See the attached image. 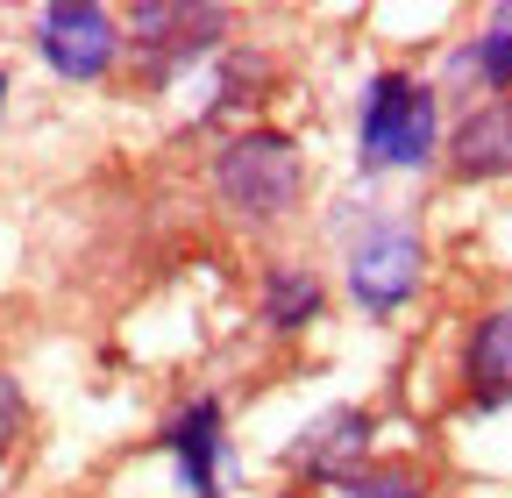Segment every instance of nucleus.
<instances>
[{"label": "nucleus", "instance_id": "f257e3e1", "mask_svg": "<svg viewBox=\"0 0 512 498\" xmlns=\"http://www.w3.org/2000/svg\"><path fill=\"white\" fill-rule=\"evenodd\" d=\"M306 185H313L306 143L292 129H278V121H235L207 150V200L249 235L285 228L306 207Z\"/></svg>", "mask_w": 512, "mask_h": 498}, {"label": "nucleus", "instance_id": "f03ea898", "mask_svg": "<svg viewBox=\"0 0 512 498\" xmlns=\"http://www.w3.org/2000/svg\"><path fill=\"white\" fill-rule=\"evenodd\" d=\"M349 207L356 214L335 221V235H342V292H349V306L363 321H399L427 292V264H434L427 228L406 207H363V200H349Z\"/></svg>", "mask_w": 512, "mask_h": 498}, {"label": "nucleus", "instance_id": "7ed1b4c3", "mask_svg": "<svg viewBox=\"0 0 512 498\" xmlns=\"http://www.w3.org/2000/svg\"><path fill=\"white\" fill-rule=\"evenodd\" d=\"M441 86L427 72L384 65L356 93V171L363 178H420L441 164Z\"/></svg>", "mask_w": 512, "mask_h": 498}, {"label": "nucleus", "instance_id": "20e7f679", "mask_svg": "<svg viewBox=\"0 0 512 498\" xmlns=\"http://www.w3.org/2000/svg\"><path fill=\"white\" fill-rule=\"evenodd\" d=\"M235 8H214V0H136L121 8V36H128V79L143 93H171L178 79L207 72L214 57L235 43Z\"/></svg>", "mask_w": 512, "mask_h": 498}, {"label": "nucleus", "instance_id": "39448f33", "mask_svg": "<svg viewBox=\"0 0 512 498\" xmlns=\"http://www.w3.org/2000/svg\"><path fill=\"white\" fill-rule=\"evenodd\" d=\"M29 43L43 57V72L64 86H100L128 65V36L121 15L100 8V0H50V8L29 22Z\"/></svg>", "mask_w": 512, "mask_h": 498}, {"label": "nucleus", "instance_id": "423d86ee", "mask_svg": "<svg viewBox=\"0 0 512 498\" xmlns=\"http://www.w3.org/2000/svg\"><path fill=\"white\" fill-rule=\"evenodd\" d=\"M157 449H164L185 498H235V434H228V399L221 392L178 399L157 427Z\"/></svg>", "mask_w": 512, "mask_h": 498}, {"label": "nucleus", "instance_id": "0eeeda50", "mask_svg": "<svg viewBox=\"0 0 512 498\" xmlns=\"http://www.w3.org/2000/svg\"><path fill=\"white\" fill-rule=\"evenodd\" d=\"M370 463H377V413L356 406V399L320 406L313 420H299V434L278 449V470H285L292 484H306L313 498L335 491V484H349V477L370 470Z\"/></svg>", "mask_w": 512, "mask_h": 498}, {"label": "nucleus", "instance_id": "6e6552de", "mask_svg": "<svg viewBox=\"0 0 512 498\" xmlns=\"http://www.w3.org/2000/svg\"><path fill=\"white\" fill-rule=\"evenodd\" d=\"M456 392L470 413L512 406V299H491L470 314V328L456 342Z\"/></svg>", "mask_w": 512, "mask_h": 498}, {"label": "nucleus", "instance_id": "1a4fd4ad", "mask_svg": "<svg viewBox=\"0 0 512 498\" xmlns=\"http://www.w3.org/2000/svg\"><path fill=\"white\" fill-rule=\"evenodd\" d=\"M441 171L456 185L512 178V100H470L456 114V129L441 136Z\"/></svg>", "mask_w": 512, "mask_h": 498}, {"label": "nucleus", "instance_id": "9d476101", "mask_svg": "<svg viewBox=\"0 0 512 498\" xmlns=\"http://www.w3.org/2000/svg\"><path fill=\"white\" fill-rule=\"evenodd\" d=\"M328 321V271L306 257H271L256 271V328L271 342H292Z\"/></svg>", "mask_w": 512, "mask_h": 498}, {"label": "nucleus", "instance_id": "9b49d317", "mask_svg": "<svg viewBox=\"0 0 512 498\" xmlns=\"http://www.w3.org/2000/svg\"><path fill=\"white\" fill-rule=\"evenodd\" d=\"M441 93L463 86L477 100H512V8H491L477 36H463L456 50L441 57Z\"/></svg>", "mask_w": 512, "mask_h": 498}, {"label": "nucleus", "instance_id": "f8f14e48", "mask_svg": "<svg viewBox=\"0 0 512 498\" xmlns=\"http://www.w3.org/2000/svg\"><path fill=\"white\" fill-rule=\"evenodd\" d=\"M271 79H278L271 50H256V43H228L214 65H207V100H200V114H192V129H221V136H228V121H235V114H249L256 100H264V93H271Z\"/></svg>", "mask_w": 512, "mask_h": 498}, {"label": "nucleus", "instance_id": "ddd939ff", "mask_svg": "<svg viewBox=\"0 0 512 498\" xmlns=\"http://www.w3.org/2000/svg\"><path fill=\"white\" fill-rule=\"evenodd\" d=\"M320 498H434V484L413 463H370V470H356L349 484L320 491Z\"/></svg>", "mask_w": 512, "mask_h": 498}, {"label": "nucleus", "instance_id": "4468645a", "mask_svg": "<svg viewBox=\"0 0 512 498\" xmlns=\"http://www.w3.org/2000/svg\"><path fill=\"white\" fill-rule=\"evenodd\" d=\"M29 427V399H22V385L0 370V442H15V434Z\"/></svg>", "mask_w": 512, "mask_h": 498}, {"label": "nucleus", "instance_id": "2eb2a0df", "mask_svg": "<svg viewBox=\"0 0 512 498\" xmlns=\"http://www.w3.org/2000/svg\"><path fill=\"white\" fill-rule=\"evenodd\" d=\"M8 93H15V79H8V65H0V114H8Z\"/></svg>", "mask_w": 512, "mask_h": 498}]
</instances>
